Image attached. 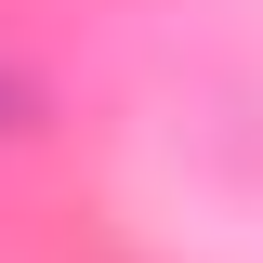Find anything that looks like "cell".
I'll return each mask as SVG.
<instances>
[{
  "instance_id": "6da1fadb",
  "label": "cell",
  "mask_w": 263,
  "mask_h": 263,
  "mask_svg": "<svg viewBox=\"0 0 263 263\" xmlns=\"http://www.w3.org/2000/svg\"><path fill=\"white\" fill-rule=\"evenodd\" d=\"M13 132H40V92L13 79V66H0V145H13Z\"/></svg>"
}]
</instances>
